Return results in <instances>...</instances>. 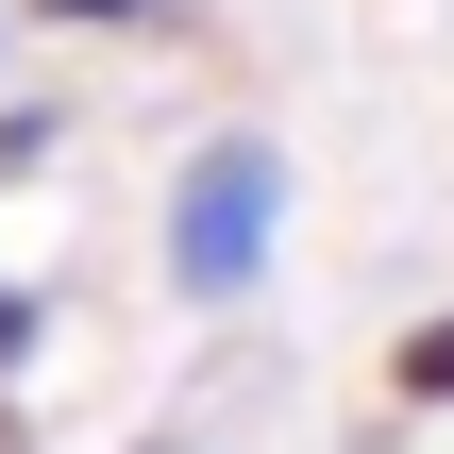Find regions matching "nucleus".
Returning <instances> with one entry per match:
<instances>
[{
    "instance_id": "nucleus-1",
    "label": "nucleus",
    "mask_w": 454,
    "mask_h": 454,
    "mask_svg": "<svg viewBox=\"0 0 454 454\" xmlns=\"http://www.w3.org/2000/svg\"><path fill=\"white\" fill-rule=\"evenodd\" d=\"M270 253H286V152L270 135H202L185 185H168V286L219 320V303L270 286Z\"/></svg>"
},
{
    "instance_id": "nucleus-2",
    "label": "nucleus",
    "mask_w": 454,
    "mask_h": 454,
    "mask_svg": "<svg viewBox=\"0 0 454 454\" xmlns=\"http://www.w3.org/2000/svg\"><path fill=\"white\" fill-rule=\"evenodd\" d=\"M387 404H454V303L421 320V337H387Z\"/></svg>"
},
{
    "instance_id": "nucleus-3",
    "label": "nucleus",
    "mask_w": 454,
    "mask_h": 454,
    "mask_svg": "<svg viewBox=\"0 0 454 454\" xmlns=\"http://www.w3.org/2000/svg\"><path fill=\"white\" fill-rule=\"evenodd\" d=\"M17 17H51V34H118V17H168V0H17Z\"/></svg>"
},
{
    "instance_id": "nucleus-4",
    "label": "nucleus",
    "mask_w": 454,
    "mask_h": 454,
    "mask_svg": "<svg viewBox=\"0 0 454 454\" xmlns=\"http://www.w3.org/2000/svg\"><path fill=\"white\" fill-rule=\"evenodd\" d=\"M17 371H34V286L0 270V387H17Z\"/></svg>"
},
{
    "instance_id": "nucleus-5",
    "label": "nucleus",
    "mask_w": 454,
    "mask_h": 454,
    "mask_svg": "<svg viewBox=\"0 0 454 454\" xmlns=\"http://www.w3.org/2000/svg\"><path fill=\"white\" fill-rule=\"evenodd\" d=\"M0 454H34V438H17V404H0Z\"/></svg>"
},
{
    "instance_id": "nucleus-6",
    "label": "nucleus",
    "mask_w": 454,
    "mask_h": 454,
    "mask_svg": "<svg viewBox=\"0 0 454 454\" xmlns=\"http://www.w3.org/2000/svg\"><path fill=\"white\" fill-rule=\"evenodd\" d=\"M152 454H185V438H152Z\"/></svg>"
}]
</instances>
